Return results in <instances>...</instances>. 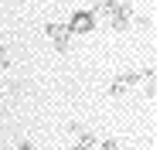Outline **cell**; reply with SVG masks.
Masks as SVG:
<instances>
[{"label": "cell", "mask_w": 160, "mask_h": 150, "mask_svg": "<svg viewBox=\"0 0 160 150\" xmlns=\"http://www.w3.org/2000/svg\"><path fill=\"white\" fill-rule=\"evenodd\" d=\"M96 17H106L112 31H126L133 24V7L126 0H102L96 7Z\"/></svg>", "instance_id": "cell-1"}, {"label": "cell", "mask_w": 160, "mask_h": 150, "mask_svg": "<svg viewBox=\"0 0 160 150\" xmlns=\"http://www.w3.org/2000/svg\"><path fill=\"white\" fill-rule=\"evenodd\" d=\"M147 72H157V65H150ZM147 72H140V68H129V72H123V75H116V79H112V85H109V96H112V99L126 96L133 85H140V82L147 79Z\"/></svg>", "instance_id": "cell-2"}, {"label": "cell", "mask_w": 160, "mask_h": 150, "mask_svg": "<svg viewBox=\"0 0 160 150\" xmlns=\"http://www.w3.org/2000/svg\"><path fill=\"white\" fill-rule=\"evenodd\" d=\"M65 24H68V31H72V34H92V31H96V24H99V17H96V10H75Z\"/></svg>", "instance_id": "cell-3"}, {"label": "cell", "mask_w": 160, "mask_h": 150, "mask_svg": "<svg viewBox=\"0 0 160 150\" xmlns=\"http://www.w3.org/2000/svg\"><path fill=\"white\" fill-rule=\"evenodd\" d=\"M44 34L51 38V44H55V51H68L72 44V31H68V24H62V21H51V24H44Z\"/></svg>", "instance_id": "cell-4"}, {"label": "cell", "mask_w": 160, "mask_h": 150, "mask_svg": "<svg viewBox=\"0 0 160 150\" xmlns=\"http://www.w3.org/2000/svg\"><path fill=\"white\" fill-rule=\"evenodd\" d=\"M68 133H72V140H75V147L85 150V147H96V137H92V126H82V123H72L68 126Z\"/></svg>", "instance_id": "cell-5"}, {"label": "cell", "mask_w": 160, "mask_h": 150, "mask_svg": "<svg viewBox=\"0 0 160 150\" xmlns=\"http://www.w3.org/2000/svg\"><path fill=\"white\" fill-rule=\"evenodd\" d=\"M10 68V55H7V48L0 44V72H7Z\"/></svg>", "instance_id": "cell-6"}]
</instances>
